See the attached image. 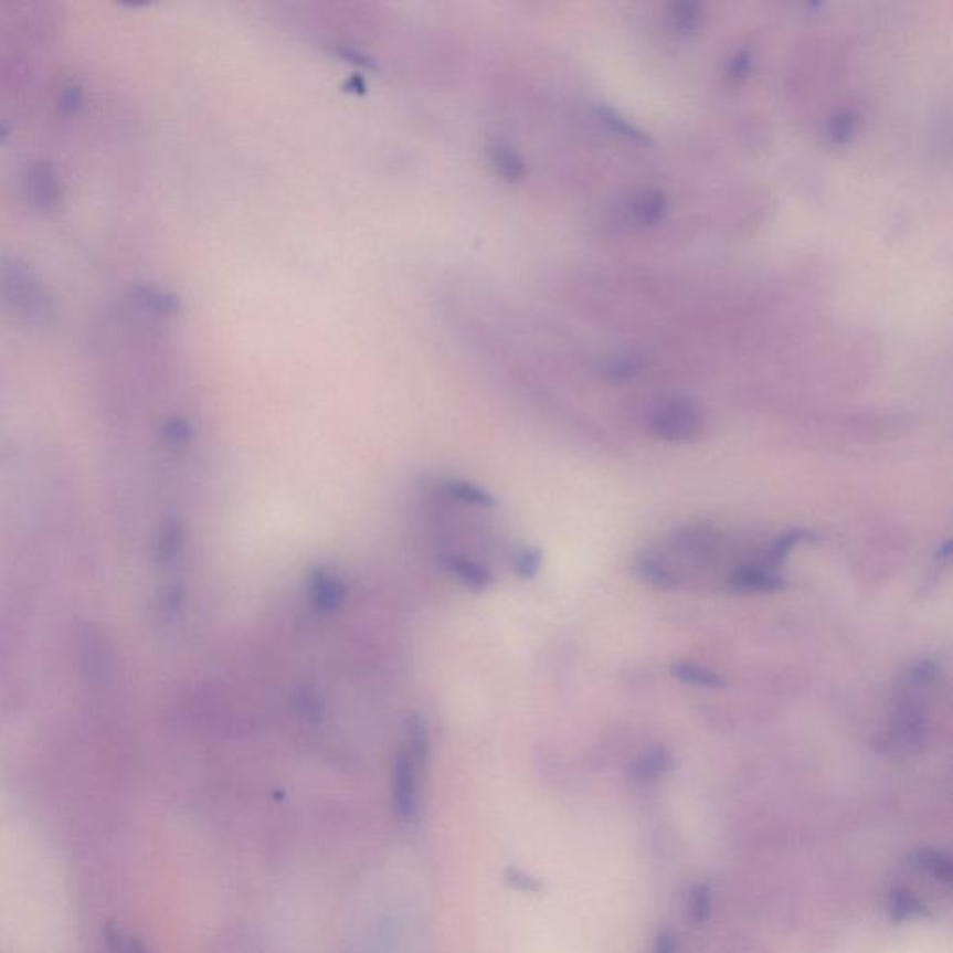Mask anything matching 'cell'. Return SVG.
I'll list each match as a JSON object with an SVG mask.
<instances>
[{
    "mask_svg": "<svg viewBox=\"0 0 953 953\" xmlns=\"http://www.w3.org/2000/svg\"><path fill=\"white\" fill-rule=\"evenodd\" d=\"M428 740L420 717H410L406 735L399 746L393 765V806L403 822H412L420 812L421 773L425 767Z\"/></svg>",
    "mask_w": 953,
    "mask_h": 953,
    "instance_id": "1",
    "label": "cell"
},
{
    "mask_svg": "<svg viewBox=\"0 0 953 953\" xmlns=\"http://www.w3.org/2000/svg\"><path fill=\"white\" fill-rule=\"evenodd\" d=\"M702 420L695 404L684 399H673L659 404L650 415V433L657 440L684 444L699 436Z\"/></svg>",
    "mask_w": 953,
    "mask_h": 953,
    "instance_id": "2",
    "label": "cell"
},
{
    "mask_svg": "<svg viewBox=\"0 0 953 953\" xmlns=\"http://www.w3.org/2000/svg\"><path fill=\"white\" fill-rule=\"evenodd\" d=\"M925 732H928V717H925L924 705L912 695L901 697L890 722V745L903 752L914 751L924 745Z\"/></svg>",
    "mask_w": 953,
    "mask_h": 953,
    "instance_id": "3",
    "label": "cell"
},
{
    "mask_svg": "<svg viewBox=\"0 0 953 953\" xmlns=\"http://www.w3.org/2000/svg\"><path fill=\"white\" fill-rule=\"evenodd\" d=\"M0 293L7 303L24 314H42L43 295L36 284H32L29 274L18 268L13 263L0 267Z\"/></svg>",
    "mask_w": 953,
    "mask_h": 953,
    "instance_id": "4",
    "label": "cell"
},
{
    "mask_svg": "<svg viewBox=\"0 0 953 953\" xmlns=\"http://www.w3.org/2000/svg\"><path fill=\"white\" fill-rule=\"evenodd\" d=\"M309 600L320 613H332L343 604L345 586L336 575L317 570L309 581Z\"/></svg>",
    "mask_w": 953,
    "mask_h": 953,
    "instance_id": "5",
    "label": "cell"
},
{
    "mask_svg": "<svg viewBox=\"0 0 953 953\" xmlns=\"http://www.w3.org/2000/svg\"><path fill=\"white\" fill-rule=\"evenodd\" d=\"M729 585L738 593H773L784 585L781 575L770 566H741L730 575Z\"/></svg>",
    "mask_w": 953,
    "mask_h": 953,
    "instance_id": "6",
    "label": "cell"
},
{
    "mask_svg": "<svg viewBox=\"0 0 953 953\" xmlns=\"http://www.w3.org/2000/svg\"><path fill=\"white\" fill-rule=\"evenodd\" d=\"M673 765V756L664 746H650L646 751L640 752L639 756L634 760V764L629 767L632 779L639 784H650L670 770Z\"/></svg>",
    "mask_w": 953,
    "mask_h": 953,
    "instance_id": "7",
    "label": "cell"
},
{
    "mask_svg": "<svg viewBox=\"0 0 953 953\" xmlns=\"http://www.w3.org/2000/svg\"><path fill=\"white\" fill-rule=\"evenodd\" d=\"M669 211V200L659 190H643L629 200V214L640 225H656Z\"/></svg>",
    "mask_w": 953,
    "mask_h": 953,
    "instance_id": "8",
    "label": "cell"
},
{
    "mask_svg": "<svg viewBox=\"0 0 953 953\" xmlns=\"http://www.w3.org/2000/svg\"><path fill=\"white\" fill-rule=\"evenodd\" d=\"M911 862L920 873L935 879L942 885H950L953 879V865L950 855L933 847H924L912 853Z\"/></svg>",
    "mask_w": 953,
    "mask_h": 953,
    "instance_id": "9",
    "label": "cell"
},
{
    "mask_svg": "<svg viewBox=\"0 0 953 953\" xmlns=\"http://www.w3.org/2000/svg\"><path fill=\"white\" fill-rule=\"evenodd\" d=\"M449 572L464 586L474 589V591H483V589H488L494 583L490 570H486L483 564L475 563V561L466 559V557H453V559H449Z\"/></svg>",
    "mask_w": 953,
    "mask_h": 953,
    "instance_id": "10",
    "label": "cell"
},
{
    "mask_svg": "<svg viewBox=\"0 0 953 953\" xmlns=\"http://www.w3.org/2000/svg\"><path fill=\"white\" fill-rule=\"evenodd\" d=\"M29 192L32 202L49 208L59 200V181L49 167H36L29 176Z\"/></svg>",
    "mask_w": 953,
    "mask_h": 953,
    "instance_id": "11",
    "label": "cell"
},
{
    "mask_svg": "<svg viewBox=\"0 0 953 953\" xmlns=\"http://www.w3.org/2000/svg\"><path fill=\"white\" fill-rule=\"evenodd\" d=\"M702 18H705L702 7L695 4V2H676L669 7V12H667L670 29L681 36L695 34L702 24Z\"/></svg>",
    "mask_w": 953,
    "mask_h": 953,
    "instance_id": "12",
    "label": "cell"
},
{
    "mask_svg": "<svg viewBox=\"0 0 953 953\" xmlns=\"http://www.w3.org/2000/svg\"><path fill=\"white\" fill-rule=\"evenodd\" d=\"M635 574L648 585L657 589H670L676 585V575L670 572L669 566L654 555H640L635 561Z\"/></svg>",
    "mask_w": 953,
    "mask_h": 953,
    "instance_id": "13",
    "label": "cell"
},
{
    "mask_svg": "<svg viewBox=\"0 0 953 953\" xmlns=\"http://www.w3.org/2000/svg\"><path fill=\"white\" fill-rule=\"evenodd\" d=\"M859 129V114L851 108L836 110L827 121V140L833 146H846Z\"/></svg>",
    "mask_w": 953,
    "mask_h": 953,
    "instance_id": "14",
    "label": "cell"
},
{
    "mask_svg": "<svg viewBox=\"0 0 953 953\" xmlns=\"http://www.w3.org/2000/svg\"><path fill=\"white\" fill-rule=\"evenodd\" d=\"M924 912V907L918 900V896L906 887H898L889 894V914L894 922H907L914 920Z\"/></svg>",
    "mask_w": 953,
    "mask_h": 953,
    "instance_id": "15",
    "label": "cell"
},
{
    "mask_svg": "<svg viewBox=\"0 0 953 953\" xmlns=\"http://www.w3.org/2000/svg\"><path fill=\"white\" fill-rule=\"evenodd\" d=\"M673 675L678 680L693 684V686L711 687V689L724 687V680H722L721 676L711 673L706 667H700V665L689 664V661H680V664L673 665Z\"/></svg>",
    "mask_w": 953,
    "mask_h": 953,
    "instance_id": "16",
    "label": "cell"
},
{
    "mask_svg": "<svg viewBox=\"0 0 953 953\" xmlns=\"http://www.w3.org/2000/svg\"><path fill=\"white\" fill-rule=\"evenodd\" d=\"M687 911H689V920L695 925H705L711 917V890L705 882H697L693 889L689 890V900H687Z\"/></svg>",
    "mask_w": 953,
    "mask_h": 953,
    "instance_id": "17",
    "label": "cell"
},
{
    "mask_svg": "<svg viewBox=\"0 0 953 953\" xmlns=\"http://www.w3.org/2000/svg\"><path fill=\"white\" fill-rule=\"evenodd\" d=\"M600 118L604 121L610 129L615 130L622 137L629 138V140H634V142L639 144H648L650 142V137L646 135L645 130H640L637 125L629 124L626 119L622 118L621 114L615 113L613 108L602 107L599 110Z\"/></svg>",
    "mask_w": 953,
    "mask_h": 953,
    "instance_id": "18",
    "label": "cell"
},
{
    "mask_svg": "<svg viewBox=\"0 0 953 953\" xmlns=\"http://www.w3.org/2000/svg\"><path fill=\"white\" fill-rule=\"evenodd\" d=\"M643 363L637 356H613L607 358L602 366V373L610 380H628L639 373Z\"/></svg>",
    "mask_w": 953,
    "mask_h": 953,
    "instance_id": "19",
    "label": "cell"
},
{
    "mask_svg": "<svg viewBox=\"0 0 953 953\" xmlns=\"http://www.w3.org/2000/svg\"><path fill=\"white\" fill-rule=\"evenodd\" d=\"M751 49H738L724 65V78L730 86H741L745 83L752 70Z\"/></svg>",
    "mask_w": 953,
    "mask_h": 953,
    "instance_id": "20",
    "label": "cell"
},
{
    "mask_svg": "<svg viewBox=\"0 0 953 953\" xmlns=\"http://www.w3.org/2000/svg\"><path fill=\"white\" fill-rule=\"evenodd\" d=\"M447 490L453 498L464 501V504L477 505V507H490L494 504V498L488 491L483 490L480 486L466 483V480H453L447 486Z\"/></svg>",
    "mask_w": 953,
    "mask_h": 953,
    "instance_id": "21",
    "label": "cell"
},
{
    "mask_svg": "<svg viewBox=\"0 0 953 953\" xmlns=\"http://www.w3.org/2000/svg\"><path fill=\"white\" fill-rule=\"evenodd\" d=\"M812 539L811 533H806V531H800V529H794V531H790V533L782 534L781 539L776 540L773 548H771L770 555V566H775V564H781L784 559H786L787 553L794 550L795 546L800 544L801 540Z\"/></svg>",
    "mask_w": 953,
    "mask_h": 953,
    "instance_id": "22",
    "label": "cell"
},
{
    "mask_svg": "<svg viewBox=\"0 0 953 953\" xmlns=\"http://www.w3.org/2000/svg\"><path fill=\"white\" fill-rule=\"evenodd\" d=\"M540 563H542V555H540V551L534 550V548H523V550L516 553V572H518V575H521V578H526V580L533 578V575L539 572Z\"/></svg>",
    "mask_w": 953,
    "mask_h": 953,
    "instance_id": "23",
    "label": "cell"
},
{
    "mask_svg": "<svg viewBox=\"0 0 953 953\" xmlns=\"http://www.w3.org/2000/svg\"><path fill=\"white\" fill-rule=\"evenodd\" d=\"M652 953H678L675 933L670 930H661L657 933L652 944Z\"/></svg>",
    "mask_w": 953,
    "mask_h": 953,
    "instance_id": "24",
    "label": "cell"
},
{
    "mask_svg": "<svg viewBox=\"0 0 953 953\" xmlns=\"http://www.w3.org/2000/svg\"><path fill=\"white\" fill-rule=\"evenodd\" d=\"M950 555H952V540H946V542L939 548V551H936V559L942 561V563H946Z\"/></svg>",
    "mask_w": 953,
    "mask_h": 953,
    "instance_id": "25",
    "label": "cell"
}]
</instances>
